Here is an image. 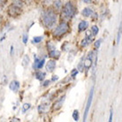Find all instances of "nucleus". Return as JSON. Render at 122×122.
<instances>
[{"label":"nucleus","instance_id":"nucleus-20","mask_svg":"<svg viewBox=\"0 0 122 122\" xmlns=\"http://www.w3.org/2000/svg\"><path fill=\"white\" fill-rule=\"evenodd\" d=\"M30 108V104H25L23 105V112H26L27 110H28Z\"/></svg>","mask_w":122,"mask_h":122},{"label":"nucleus","instance_id":"nucleus-25","mask_svg":"<svg viewBox=\"0 0 122 122\" xmlns=\"http://www.w3.org/2000/svg\"><path fill=\"white\" fill-rule=\"evenodd\" d=\"M112 110H111V113H110V118H109V121H112Z\"/></svg>","mask_w":122,"mask_h":122},{"label":"nucleus","instance_id":"nucleus-10","mask_svg":"<svg viewBox=\"0 0 122 122\" xmlns=\"http://www.w3.org/2000/svg\"><path fill=\"white\" fill-rule=\"evenodd\" d=\"M65 99H66V96H63V97H61L59 99L55 102V104H54V106H53V109L54 110H58V109H60L63 104H64L65 102Z\"/></svg>","mask_w":122,"mask_h":122},{"label":"nucleus","instance_id":"nucleus-9","mask_svg":"<svg viewBox=\"0 0 122 122\" xmlns=\"http://www.w3.org/2000/svg\"><path fill=\"white\" fill-rule=\"evenodd\" d=\"M44 62H45L44 58L40 59V58H37L36 56H35V62H34V65H33L34 69H41V68H43Z\"/></svg>","mask_w":122,"mask_h":122},{"label":"nucleus","instance_id":"nucleus-13","mask_svg":"<svg viewBox=\"0 0 122 122\" xmlns=\"http://www.w3.org/2000/svg\"><path fill=\"white\" fill-rule=\"evenodd\" d=\"M10 89L12 90L13 92H17L20 89V82L17 81H12L10 83Z\"/></svg>","mask_w":122,"mask_h":122},{"label":"nucleus","instance_id":"nucleus-16","mask_svg":"<svg viewBox=\"0 0 122 122\" xmlns=\"http://www.w3.org/2000/svg\"><path fill=\"white\" fill-rule=\"evenodd\" d=\"M62 3H61L60 0H56L55 2H54V7H55L56 10H59L61 9V7H62Z\"/></svg>","mask_w":122,"mask_h":122},{"label":"nucleus","instance_id":"nucleus-18","mask_svg":"<svg viewBox=\"0 0 122 122\" xmlns=\"http://www.w3.org/2000/svg\"><path fill=\"white\" fill-rule=\"evenodd\" d=\"M73 118L75 121H78V120H79V112L77 110H75L73 112Z\"/></svg>","mask_w":122,"mask_h":122},{"label":"nucleus","instance_id":"nucleus-22","mask_svg":"<svg viewBox=\"0 0 122 122\" xmlns=\"http://www.w3.org/2000/svg\"><path fill=\"white\" fill-rule=\"evenodd\" d=\"M100 44H101V40H98V41H97V42H96V43H95V47H96V49L99 48Z\"/></svg>","mask_w":122,"mask_h":122},{"label":"nucleus","instance_id":"nucleus-4","mask_svg":"<svg viewBox=\"0 0 122 122\" xmlns=\"http://www.w3.org/2000/svg\"><path fill=\"white\" fill-rule=\"evenodd\" d=\"M93 95H94V88L92 87L91 89H90V93H89L88 101H87L85 112H84V119H83L84 121H86V119L88 118V115H89V110H90V107H91V104H92V99H93Z\"/></svg>","mask_w":122,"mask_h":122},{"label":"nucleus","instance_id":"nucleus-8","mask_svg":"<svg viewBox=\"0 0 122 122\" xmlns=\"http://www.w3.org/2000/svg\"><path fill=\"white\" fill-rule=\"evenodd\" d=\"M94 36H95L92 34L91 31L88 32V33H87V35H86L85 38L81 41V46H82V47H85V46H87L88 44H89V43L93 41V38H94Z\"/></svg>","mask_w":122,"mask_h":122},{"label":"nucleus","instance_id":"nucleus-3","mask_svg":"<svg viewBox=\"0 0 122 122\" xmlns=\"http://www.w3.org/2000/svg\"><path fill=\"white\" fill-rule=\"evenodd\" d=\"M69 31V25L66 22H62L53 30V36L56 37H60L64 36Z\"/></svg>","mask_w":122,"mask_h":122},{"label":"nucleus","instance_id":"nucleus-5","mask_svg":"<svg viewBox=\"0 0 122 122\" xmlns=\"http://www.w3.org/2000/svg\"><path fill=\"white\" fill-rule=\"evenodd\" d=\"M20 7H21V5L20 4H17V2L11 5L9 7V14L11 16H13V17L19 15L20 13Z\"/></svg>","mask_w":122,"mask_h":122},{"label":"nucleus","instance_id":"nucleus-19","mask_svg":"<svg viewBox=\"0 0 122 122\" xmlns=\"http://www.w3.org/2000/svg\"><path fill=\"white\" fill-rule=\"evenodd\" d=\"M98 31H99V29H98V28L97 27V26H93V27L91 28V32L94 36H97V35Z\"/></svg>","mask_w":122,"mask_h":122},{"label":"nucleus","instance_id":"nucleus-12","mask_svg":"<svg viewBox=\"0 0 122 122\" xmlns=\"http://www.w3.org/2000/svg\"><path fill=\"white\" fill-rule=\"evenodd\" d=\"M81 14L83 16H85V17H93L94 15H96V13L93 12V10L89 8V7L84 8L82 10V12H81Z\"/></svg>","mask_w":122,"mask_h":122},{"label":"nucleus","instance_id":"nucleus-1","mask_svg":"<svg viewBox=\"0 0 122 122\" xmlns=\"http://www.w3.org/2000/svg\"><path fill=\"white\" fill-rule=\"evenodd\" d=\"M41 19L43 26L46 28H51L57 22V13L51 9L44 10L41 14Z\"/></svg>","mask_w":122,"mask_h":122},{"label":"nucleus","instance_id":"nucleus-2","mask_svg":"<svg viewBox=\"0 0 122 122\" xmlns=\"http://www.w3.org/2000/svg\"><path fill=\"white\" fill-rule=\"evenodd\" d=\"M62 15L66 19H72L76 14V8L72 2H67L64 6H62Z\"/></svg>","mask_w":122,"mask_h":122},{"label":"nucleus","instance_id":"nucleus-11","mask_svg":"<svg viewBox=\"0 0 122 122\" xmlns=\"http://www.w3.org/2000/svg\"><path fill=\"white\" fill-rule=\"evenodd\" d=\"M56 68V61L53 60V59H51L47 62V65H46V69L49 71V72H53Z\"/></svg>","mask_w":122,"mask_h":122},{"label":"nucleus","instance_id":"nucleus-6","mask_svg":"<svg viewBox=\"0 0 122 122\" xmlns=\"http://www.w3.org/2000/svg\"><path fill=\"white\" fill-rule=\"evenodd\" d=\"M47 47H48V51H49L50 57H51V58H59V56H60V52L58 51V50H56V47L54 46L53 43H48Z\"/></svg>","mask_w":122,"mask_h":122},{"label":"nucleus","instance_id":"nucleus-17","mask_svg":"<svg viewBox=\"0 0 122 122\" xmlns=\"http://www.w3.org/2000/svg\"><path fill=\"white\" fill-rule=\"evenodd\" d=\"M42 40H43V37L42 36H35L32 40V42L34 43H39L42 42Z\"/></svg>","mask_w":122,"mask_h":122},{"label":"nucleus","instance_id":"nucleus-7","mask_svg":"<svg viewBox=\"0 0 122 122\" xmlns=\"http://www.w3.org/2000/svg\"><path fill=\"white\" fill-rule=\"evenodd\" d=\"M92 64H93V52H89V54L87 56V58L83 62V68H85L86 70H89L92 66Z\"/></svg>","mask_w":122,"mask_h":122},{"label":"nucleus","instance_id":"nucleus-23","mask_svg":"<svg viewBox=\"0 0 122 122\" xmlns=\"http://www.w3.org/2000/svg\"><path fill=\"white\" fill-rule=\"evenodd\" d=\"M77 73H78V71H77L76 69H73V71L72 72V77H73V78H74V77L77 75Z\"/></svg>","mask_w":122,"mask_h":122},{"label":"nucleus","instance_id":"nucleus-15","mask_svg":"<svg viewBox=\"0 0 122 122\" xmlns=\"http://www.w3.org/2000/svg\"><path fill=\"white\" fill-rule=\"evenodd\" d=\"M45 75H46L45 73H44V72H42V71H38V72L36 73V79L39 80V81H43Z\"/></svg>","mask_w":122,"mask_h":122},{"label":"nucleus","instance_id":"nucleus-27","mask_svg":"<svg viewBox=\"0 0 122 122\" xmlns=\"http://www.w3.org/2000/svg\"><path fill=\"white\" fill-rule=\"evenodd\" d=\"M57 80H58V76H57V75L53 76V78H52V81H57Z\"/></svg>","mask_w":122,"mask_h":122},{"label":"nucleus","instance_id":"nucleus-21","mask_svg":"<svg viewBox=\"0 0 122 122\" xmlns=\"http://www.w3.org/2000/svg\"><path fill=\"white\" fill-rule=\"evenodd\" d=\"M120 35H121V26L119 27V34H118V38H117V42H118V43H119V40H120Z\"/></svg>","mask_w":122,"mask_h":122},{"label":"nucleus","instance_id":"nucleus-29","mask_svg":"<svg viewBox=\"0 0 122 122\" xmlns=\"http://www.w3.org/2000/svg\"><path fill=\"white\" fill-rule=\"evenodd\" d=\"M2 20H3V18H2V16L0 15V25H1V23H2Z\"/></svg>","mask_w":122,"mask_h":122},{"label":"nucleus","instance_id":"nucleus-28","mask_svg":"<svg viewBox=\"0 0 122 122\" xmlns=\"http://www.w3.org/2000/svg\"><path fill=\"white\" fill-rule=\"evenodd\" d=\"M83 2H85V3H90L91 0H83Z\"/></svg>","mask_w":122,"mask_h":122},{"label":"nucleus","instance_id":"nucleus-26","mask_svg":"<svg viewBox=\"0 0 122 122\" xmlns=\"http://www.w3.org/2000/svg\"><path fill=\"white\" fill-rule=\"evenodd\" d=\"M50 84V81H46L45 82L43 83V86H44V87H45V86H48Z\"/></svg>","mask_w":122,"mask_h":122},{"label":"nucleus","instance_id":"nucleus-14","mask_svg":"<svg viewBox=\"0 0 122 122\" xmlns=\"http://www.w3.org/2000/svg\"><path fill=\"white\" fill-rule=\"evenodd\" d=\"M88 27H89V23H88V21H86V20L81 21L79 23V26H78L80 32H82V31L86 30L88 28Z\"/></svg>","mask_w":122,"mask_h":122},{"label":"nucleus","instance_id":"nucleus-24","mask_svg":"<svg viewBox=\"0 0 122 122\" xmlns=\"http://www.w3.org/2000/svg\"><path fill=\"white\" fill-rule=\"evenodd\" d=\"M28 35H24V36H23V43H27V42H28Z\"/></svg>","mask_w":122,"mask_h":122}]
</instances>
